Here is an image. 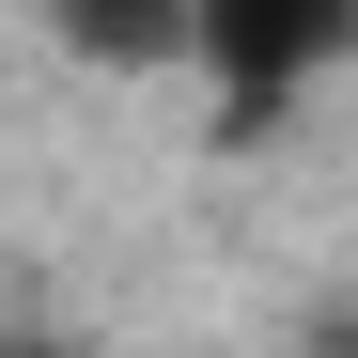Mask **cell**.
<instances>
[{
	"label": "cell",
	"instance_id": "obj_1",
	"mask_svg": "<svg viewBox=\"0 0 358 358\" xmlns=\"http://www.w3.org/2000/svg\"><path fill=\"white\" fill-rule=\"evenodd\" d=\"M47 31H63L78 63H109V78H141V63H171V47L203 31V0H47Z\"/></svg>",
	"mask_w": 358,
	"mask_h": 358
}]
</instances>
